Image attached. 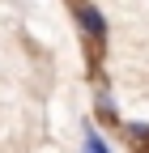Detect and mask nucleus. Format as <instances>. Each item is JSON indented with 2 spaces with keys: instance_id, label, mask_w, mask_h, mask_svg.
<instances>
[{
  "instance_id": "f257e3e1",
  "label": "nucleus",
  "mask_w": 149,
  "mask_h": 153,
  "mask_svg": "<svg viewBox=\"0 0 149 153\" xmlns=\"http://www.w3.org/2000/svg\"><path fill=\"white\" fill-rule=\"evenodd\" d=\"M72 22H77V34L85 38V47L94 51V60H98L102 47H107V34H111L107 13L94 4V0H72Z\"/></svg>"
},
{
  "instance_id": "f03ea898",
  "label": "nucleus",
  "mask_w": 149,
  "mask_h": 153,
  "mask_svg": "<svg viewBox=\"0 0 149 153\" xmlns=\"http://www.w3.org/2000/svg\"><path fill=\"white\" fill-rule=\"evenodd\" d=\"M94 115H98V119L102 123H111V128H119L124 119H119V106H115V98H111V89H94Z\"/></svg>"
},
{
  "instance_id": "7ed1b4c3",
  "label": "nucleus",
  "mask_w": 149,
  "mask_h": 153,
  "mask_svg": "<svg viewBox=\"0 0 149 153\" xmlns=\"http://www.w3.org/2000/svg\"><path fill=\"white\" fill-rule=\"evenodd\" d=\"M81 153H115V149L102 140V132H98L94 119H85V123H81Z\"/></svg>"
},
{
  "instance_id": "20e7f679",
  "label": "nucleus",
  "mask_w": 149,
  "mask_h": 153,
  "mask_svg": "<svg viewBox=\"0 0 149 153\" xmlns=\"http://www.w3.org/2000/svg\"><path fill=\"white\" fill-rule=\"evenodd\" d=\"M119 128H124L128 145H132L136 153H149V123H119Z\"/></svg>"
}]
</instances>
